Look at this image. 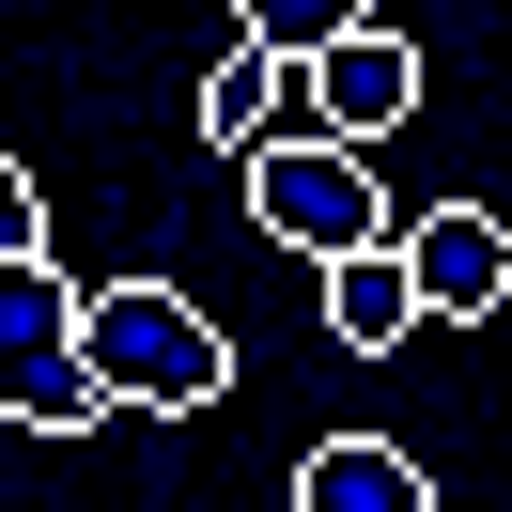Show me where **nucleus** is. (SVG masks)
Instances as JSON below:
<instances>
[{"mask_svg": "<svg viewBox=\"0 0 512 512\" xmlns=\"http://www.w3.org/2000/svg\"><path fill=\"white\" fill-rule=\"evenodd\" d=\"M78 342H94V373H109V404H125V419H202V404L233 388V342L202 326V295H171V280L78 295Z\"/></svg>", "mask_w": 512, "mask_h": 512, "instance_id": "obj_1", "label": "nucleus"}, {"mask_svg": "<svg viewBox=\"0 0 512 512\" xmlns=\"http://www.w3.org/2000/svg\"><path fill=\"white\" fill-rule=\"evenodd\" d=\"M249 218L280 233V249H373V233H404L388 218V187H373V140H342V125H280V140H249Z\"/></svg>", "mask_w": 512, "mask_h": 512, "instance_id": "obj_2", "label": "nucleus"}, {"mask_svg": "<svg viewBox=\"0 0 512 512\" xmlns=\"http://www.w3.org/2000/svg\"><path fill=\"white\" fill-rule=\"evenodd\" d=\"M295 94H311V125H342V140H388L419 109V47L388 32V16H357V32H326L311 63H295Z\"/></svg>", "mask_w": 512, "mask_h": 512, "instance_id": "obj_3", "label": "nucleus"}, {"mask_svg": "<svg viewBox=\"0 0 512 512\" xmlns=\"http://www.w3.org/2000/svg\"><path fill=\"white\" fill-rule=\"evenodd\" d=\"M404 280H419V326L512 311V233L481 218V202H419V218H404Z\"/></svg>", "mask_w": 512, "mask_h": 512, "instance_id": "obj_4", "label": "nucleus"}, {"mask_svg": "<svg viewBox=\"0 0 512 512\" xmlns=\"http://www.w3.org/2000/svg\"><path fill=\"white\" fill-rule=\"evenodd\" d=\"M0 419H32V435H109V373H94V342H0Z\"/></svg>", "mask_w": 512, "mask_h": 512, "instance_id": "obj_5", "label": "nucleus"}, {"mask_svg": "<svg viewBox=\"0 0 512 512\" xmlns=\"http://www.w3.org/2000/svg\"><path fill=\"white\" fill-rule=\"evenodd\" d=\"M295 512H435V466L388 450V435H326L295 466Z\"/></svg>", "mask_w": 512, "mask_h": 512, "instance_id": "obj_6", "label": "nucleus"}, {"mask_svg": "<svg viewBox=\"0 0 512 512\" xmlns=\"http://www.w3.org/2000/svg\"><path fill=\"white\" fill-rule=\"evenodd\" d=\"M295 125V63L264 32H233L218 47V78H202V140H218V156H249V140H280Z\"/></svg>", "mask_w": 512, "mask_h": 512, "instance_id": "obj_7", "label": "nucleus"}, {"mask_svg": "<svg viewBox=\"0 0 512 512\" xmlns=\"http://www.w3.org/2000/svg\"><path fill=\"white\" fill-rule=\"evenodd\" d=\"M326 326H342L357 357H388L419 326V280H404V233H373V249H326Z\"/></svg>", "mask_w": 512, "mask_h": 512, "instance_id": "obj_8", "label": "nucleus"}, {"mask_svg": "<svg viewBox=\"0 0 512 512\" xmlns=\"http://www.w3.org/2000/svg\"><path fill=\"white\" fill-rule=\"evenodd\" d=\"M63 326H78L63 249H16V264H0V342H63Z\"/></svg>", "mask_w": 512, "mask_h": 512, "instance_id": "obj_9", "label": "nucleus"}, {"mask_svg": "<svg viewBox=\"0 0 512 512\" xmlns=\"http://www.w3.org/2000/svg\"><path fill=\"white\" fill-rule=\"evenodd\" d=\"M357 16H373V0H233V32H264L280 63H311V47H326V32H357Z\"/></svg>", "mask_w": 512, "mask_h": 512, "instance_id": "obj_10", "label": "nucleus"}, {"mask_svg": "<svg viewBox=\"0 0 512 512\" xmlns=\"http://www.w3.org/2000/svg\"><path fill=\"white\" fill-rule=\"evenodd\" d=\"M16 249H47V202H32V171L0 156V264H16Z\"/></svg>", "mask_w": 512, "mask_h": 512, "instance_id": "obj_11", "label": "nucleus"}]
</instances>
